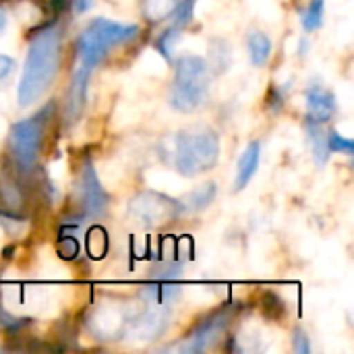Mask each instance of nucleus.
I'll use <instances>...</instances> for the list:
<instances>
[{
	"mask_svg": "<svg viewBox=\"0 0 354 354\" xmlns=\"http://www.w3.org/2000/svg\"><path fill=\"white\" fill-rule=\"evenodd\" d=\"M60 60V29L50 25L31 39L23 75L19 79L17 102L21 108L35 104L54 83Z\"/></svg>",
	"mask_w": 354,
	"mask_h": 354,
	"instance_id": "1",
	"label": "nucleus"
},
{
	"mask_svg": "<svg viewBox=\"0 0 354 354\" xmlns=\"http://www.w3.org/2000/svg\"><path fill=\"white\" fill-rule=\"evenodd\" d=\"M212 71L207 60L185 54L174 62V81L170 87V106L183 114L199 110L209 97Z\"/></svg>",
	"mask_w": 354,
	"mask_h": 354,
	"instance_id": "2",
	"label": "nucleus"
},
{
	"mask_svg": "<svg viewBox=\"0 0 354 354\" xmlns=\"http://www.w3.org/2000/svg\"><path fill=\"white\" fill-rule=\"evenodd\" d=\"M220 158V137L212 127H189L174 137V166L183 176L212 170Z\"/></svg>",
	"mask_w": 354,
	"mask_h": 354,
	"instance_id": "3",
	"label": "nucleus"
},
{
	"mask_svg": "<svg viewBox=\"0 0 354 354\" xmlns=\"http://www.w3.org/2000/svg\"><path fill=\"white\" fill-rule=\"evenodd\" d=\"M139 33H141L139 25L116 23V21H108V19H95L79 33V39H77L79 60L85 68L91 71L110 54V50H114L116 46L133 41Z\"/></svg>",
	"mask_w": 354,
	"mask_h": 354,
	"instance_id": "4",
	"label": "nucleus"
},
{
	"mask_svg": "<svg viewBox=\"0 0 354 354\" xmlns=\"http://www.w3.org/2000/svg\"><path fill=\"white\" fill-rule=\"evenodd\" d=\"M180 214H185L180 201L156 191H143L135 195L129 203V218L143 228L166 226L178 220Z\"/></svg>",
	"mask_w": 354,
	"mask_h": 354,
	"instance_id": "5",
	"label": "nucleus"
},
{
	"mask_svg": "<svg viewBox=\"0 0 354 354\" xmlns=\"http://www.w3.org/2000/svg\"><path fill=\"white\" fill-rule=\"evenodd\" d=\"M139 309L129 303H102L87 317V330L97 340H120L127 338L131 324Z\"/></svg>",
	"mask_w": 354,
	"mask_h": 354,
	"instance_id": "6",
	"label": "nucleus"
},
{
	"mask_svg": "<svg viewBox=\"0 0 354 354\" xmlns=\"http://www.w3.org/2000/svg\"><path fill=\"white\" fill-rule=\"evenodd\" d=\"M44 118H46V110L31 118L19 120L10 127L8 147H10V156L15 158L21 170H31L37 162L44 127H46Z\"/></svg>",
	"mask_w": 354,
	"mask_h": 354,
	"instance_id": "7",
	"label": "nucleus"
},
{
	"mask_svg": "<svg viewBox=\"0 0 354 354\" xmlns=\"http://www.w3.org/2000/svg\"><path fill=\"white\" fill-rule=\"evenodd\" d=\"M168 324H170V313H168L166 305L149 303V307L137 311L127 338L141 340V342H151V340L160 338L166 332Z\"/></svg>",
	"mask_w": 354,
	"mask_h": 354,
	"instance_id": "8",
	"label": "nucleus"
},
{
	"mask_svg": "<svg viewBox=\"0 0 354 354\" xmlns=\"http://www.w3.org/2000/svg\"><path fill=\"white\" fill-rule=\"evenodd\" d=\"M228 319H230L228 311H218V313L209 315L178 344V351L180 353H203V351H207L214 342L220 340Z\"/></svg>",
	"mask_w": 354,
	"mask_h": 354,
	"instance_id": "9",
	"label": "nucleus"
},
{
	"mask_svg": "<svg viewBox=\"0 0 354 354\" xmlns=\"http://www.w3.org/2000/svg\"><path fill=\"white\" fill-rule=\"evenodd\" d=\"M79 201H81V207H83V214L85 216H91V218H97L106 212L108 207V193L106 189L102 187L91 162H85L83 164V170H81V178H79Z\"/></svg>",
	"mask_w": 354,
	"mask_h": 354,
	"instance_id": "10",
	"label": "nucleus"
},
{
	"mask_svg": "<svg viewBox=\"0 0 354 354\" xmlns=\"http://www.w3.org/2000/svg\"><path fill=\"white\" fill-rule=\"evenodd\" d=\"M305 102H307V122L326 124L334 118L338 110L336 95L322 83H311L305 89Z\"/></svg>",
	"mask_w": 354,
	"mask_h": 354,
	"instance_id": "11",
	"label": "nucleus"
},
{
	"mask_svg": "<svg viewBox=\"0 0 354 354\" xmlns=\"http://www.w3.org/2000/svg\"><path fill=\"white\" fill-rule=\"evenodd\" d=\"M259 158H261V143L259 141H251L245 147L243 156L239 158L236 178H234V191H243L253 180V176L257 174V168H259Z\"/></svg>",
	"mask_w": 354,
	"mask_h": 354,
	"instance_id": "12",
	"label": "nucleus"
},
{
	"mask_svg": "<svg viewBox=\"0 0 354 354\" xmlns=\"http://www.w3.org/2000/svg\"><path fill=\"white\" fill-rule=\"evenodd\" d=\"M87 85H89V68L81 66L71 81V89H68V97H66V120L73 122L83 106H85V97H87Z\"/></svg>",
	"mask_w": 354,
	"mask_h": 354,
	"instance_id": "13",
	"label": "nucleus"
},
{
	"mask_svg": "<svg viewBox=\"0 0 354 354\" xmlns=\"http://www.w3.org/2000/svg\"><path fill=\"white\" fill-rule=\"evenodd\" d=\"M178 297H180V288L172 284V280H160V284L143 286L141 290V299L153 305H172L174 301H178Z\"/></svg>",
	"mask_w": 354,
	"mask_h": 354,
	"instance_id": "14",
	"label": "nucleus"
},
{
	"mask_svg": "<svg viewBox=\"0 0 354 354\" xmlns=\"http://www.w3.org/2000/svg\"><path fill=\"white\" fill-rule=\"evenodd\" d=\"M247 50L253 66H263L272 54V39L263 31H251L247 35Z\"/></svg>",
	"mask_w": 354,
	"mask_h": 354,
	"instance_id": "15",
	"label": "nucleus"
},
{
	"mask_svg": "<svg viewBox=\"0 0 354 354\" xmlns=\"http://www.w3.org/2000/svg\"><path fill=\"white\" fill-rule=\"evenodd\" d=\"M216 183H207L195 191H191L185 199H180V205H183V212H201L205 207H209V203L216 199Z\"/></svg>",
	"mask_w": 354,
	"mask_h": 354,
	"instance_id": "16",
	"label": "nucleus"
},
{
	"mask_svg": "<svg viewBox=\"0 0 354 354\" xmlns=\"http://www.w3.org/2000/svg\"><path fill=\"white\" fill-rule=\"evenodd\" d=\"M307 133L311 137V147H313V158L317 166H326L330 160V145H328V133L324 131V124L317 122H307Z\"/></svg>",
	"mask_w": 354,
	"mask_h": 354,
	"instance_id": "17",
	"label": "nucleus"
},
{
	"mask_svg": "<svg viewBox=\"0 0 354 354\" xmlns=\"http://www.w3.org/2000/svg\"><path fill=\"white\" fill-rule=\"evenodd\" d=\"M180 0H141V12L145 21L149 23H160L176 10Z\"/></svg>",
	"mask_w": 354,
	"mask_h": 354,
	"instance_id": "18",
	"label": "nucleus"
},
{
	"mask_svg": "<svg viewBox=\"0 0 354 354\" xmlns=\"http://www.w3.org/2000/svg\"><path fill=\"white\" fill-rule=\"evenodd\" d=\"M324 6L326 0H311L305 15H303V29L305 31H315L324 23Z\"/></svg>",
	"mask_w": 354,
	"mask_h": 354,
	"instance_id": "19",
	"label": "nucleus"
},
{
	"mask_svg": "<svg viewBox=\"0 0 354 354\" xmlns=\"http://www.w3.org/2000/svg\"><path fill=\"white\" fill-rule=\"evenodd\" d=\"M195 2L197 0H180L178 2V6H176V10L172 12V17H174V23L170 25V29H174V31H178L180 33V29L193 19V10H195Z\"/></svg>",
	"mask_w": 354,
	"mask_h": 354,
	"instance_id": "20",
	"label": "nucleus"
},
{
	"mask_svg": "<svg viewBox=\"0 0 354 354\" xmlns=\"http://www.w3.org/2000/svg\"><path fill=\"white\" fill-rule=\"evenodd\" d=\"M328 145H330V151H338V153H344V156H353L354 151V141L351 137H344L336 131L328 133Z\"/></svg>",
	"mask_w": 354,
	"mask_h": 354,
	"instance_id": "21",
	"label": "nucleus"
},
{
	"mask_svg": "<svg viewBox=\"0 0 354 354\" xmlns=\"http://www.w3.org/2000/svg\"><path fill=\"white\" fill-rule=\"evenodd\" d=\"M292 346H295V351H297L299 354H309V353H311V342H309V338H307L305 330H301V328H297V330H295Z\"/></svg>",
	"mask_w": 354,
	"mask_h": 354,
	"instance_id": "22",
	"label": "nucleus"
},
{
	"mask_svg": "<svg viewBox=\"0 0 354 354\" xmlns=\"http://www.w3.org/2000/svg\"><path fill=\"white\" fill-rule=\"evenodd\" d=\"M17 68V62L12 56H6V54H0V81L8 79Z\"/></svg>",
	"mask_w": 354,
	"mask_h": 354,
	"instance_id": "23",
	"label": "nucleus"
},
{
	"mask_svg": "<svg viewBox=\"0 0 354 354\" xmlns=\"http://www.w3.org/2000/svg\"><path fill=\"white\" fill-rule=\"evenodd\" d=\"M284 104V93L278 87H270V108L278 110Z\"/></svg>",
	"mask_w": 354,
	"mask_h": 354,
	"instance_id": "24",
	"label": "nucleus"
},
{
	"mask_svg": "<svg viewBox=\"0 0 354 354\" xmlns=\"http://www.w3.org/2000/svg\"><path fill=\"white\" fill-rule=\"evenodd\" d=\"M73 2H75V10H77V12L87 10V8H89V4H91V0H73Z\"/></svg>",
	"mask_w": 354,
	"mask_h": 354,
	"instance_id": "25",
	"label": "nucleus"
},
{
	"mask_svg": "<svg viewBox=\"0 0 354 354\" xmlns=\"http://www.w3.org/2000/svg\"><path fill=\"white\" fill-rule=\"evenodd\" d=\"M87 245H97V241H95V236H93V230L89 232V236H87ZM104 249H106V241H102V253H104ZM102 253L97 251V257H102Z\"/></svg>",
	"mask_w": 354,
	"mask_h": 354,
	"instance_id": "26",
	"label": "nucleus"
},
{
	"mask_svg": "<svg viewBox=\"0 0 354 354\" xmlns=\"http://www.w3.org/2000/svg\"><path fill=\"white\" fill-rule=\"evenodd\" d=\"M6 27V15H4V10L0 8V31Z\"/></svg>",
	"mask_w": 354,
	"mask_h": 354,
	"instance_id": "27",
	"label": "nucleus"
}]
</instances>
